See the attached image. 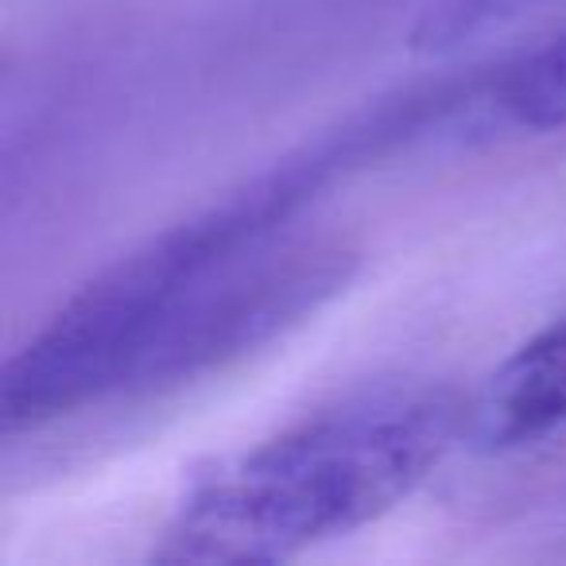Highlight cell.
I'll return each mask as SVG.
<instances>
[{
    "label": "cell",
    "instance_id": "2",
    "mask_svg": "<svg viewBox=\"0 0 566 566\" xmlns=\"http://www.w3.org/2000/svg\"><path fill=\"white\" fill-rule=\"evenodd\" d=\"M465 434L454 392L385 396L311 419L202 470L159 543V563H280L357 532L411 496Z\"/></svg>",
    "mask_w": 566,
    "mask_h": 566
},
{
    "label": "cell",
    "instance_id": "6",
    "mask_svg": "<svg viewBox=\"0 0 566 566\" xmlns=\"http://www.w3.org/2000/svg\"><path fill=\"white\" fill-rule=\"evenodd\" d=\"M547 0H431L411 28V51L419 55H447L478 35L527 17Z\"/></svg>",
    "mask_w": 566,
    "mask_h": 566
},
{
    "label": "cell",
    "instance_id": "3",
    "mask_svg": "<svg viewBox=\"0 0 566 566\" xmlns=\"http://www.w3.org/2000/svg\"><path fill=\"white\" fill-rule=\"evenodd\" d=\"M342 241H268L190 287L140 349L120 396H151L256 354L323 311L354 280Z\"/></svg>",
    "mask_w": 566,
    "mask_h": 566
},
{
    "label": "cell",
    "instance_id": "1",
    "mask_svg": "<svg viewBox=\"0 0 566 566\" xmlns=\"http://www.w3.org/2000/svg\"><path fill=\"white\" fill-rule=\"evenodd\" d=\"M427 97L380 109L365 125L272 167L249 187L233 190L198 218L171 226L133 256L90 280L9 365L0 377L4 431L40 427L78 411L102 396H120L140 349L159 331L175 303L229 260L275 241L338 171L373 148L408 136L427 113Z\"/></svg>",
    "mask_w": 566,
    "mask_h": 566
},
{
    "label": "cell",
    "instance_id": "5",
    "mask_svg": "<svg viewBox=\"0 0 566 566\" xmlns=\"http://www.w3.org/2000/svg\"><path fill=\"white\" fill-rule=\"evenodd\" d=\"M496 105L512 125L527 133L566 128V32L504 78Z\"/></svg>",
    "mask_w": 566,
    "mask_h": 566
},
{
    "label": "cell",
    "instance_id": "4",
    "mask_svg": "<svg viewBox=\"0 0 566 566\" xmlns=\"http://www.w3.org/2000/svg\"><path fill=\"white\" fill-rule=\"evenodd\" d=\"M566 423V323L516 349L465 403V439L481 450H512Z\"/></svg>",
    "mask_w": 566,
    "mask_h": 566
}]
</instances>
